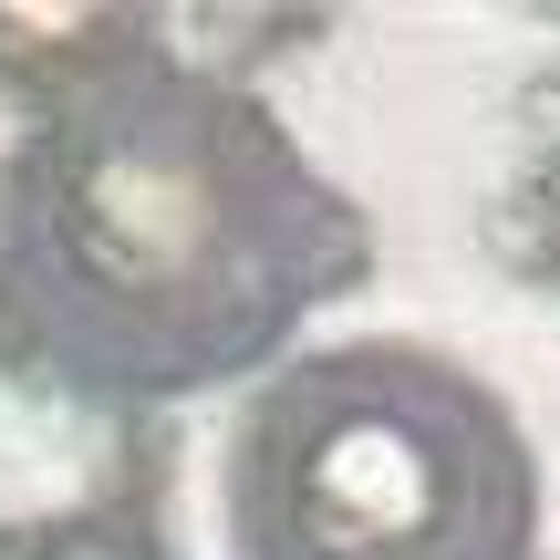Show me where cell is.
<instances>
[{
	"mask_svg": "<svg viewBox=\"0 0 560 560\" xmlns=\"http://www.w3.org/2000/svg\"><path fill=\"white\" fill-rule=\"evenodd\" d=\"M374 260V208L291 115L166 42L0 156V353L73 405L260 395Z\"/></svg>",
	"mask_w": 560,
	"mask_h": 560,
	"instance_id": "6da1fadb",
	"label": "cell"
},
{
	"mask_svg": "<svg viewBox=\"0 0 560 560\" xmlns=\"http://www.w3.org/2000/svg\"><path fill=\"white\" fill-rule=\"evenodd\" d=\"M219 529L229 560H540L550 467L478 363L342 332L240 395Z\"/></svg>",
	"mask_w": 560,
	"mask_h": 560,
	"instance_id": "7a4b0ae2",
	"label": "cell"
},
{
	"mask_svg": "<svg viewBox=\"0 0 560 560\" xmlns=\"http://www.w3.org/2000/svg\"><path fill=\"white\" fill-rule=\"evenodd\" d=\"M145 42H156L145 11H0V83L62 104V94H83L94 73L136 62Z\"/></svg>",
	"mask_w": 560,
	"mask_h": 560,
	"instance_id": "3957f363",
	"label": "cell"
},
{
	"mask_svg": "<svg viewBox=\"0 0 560 560\" xmlns=\"http://www.w3.org/2000/svg\"><path fill=\"white\" fill-rule=\"evenodd\" d=\"M0 560H177V550H166V529L145 509H52Z\"/></svg>",
	"mask_w": 560,
	"mask_h": 560,
	"instance_id": "277c9868",
	"label": "cell"
}]
</instances>
